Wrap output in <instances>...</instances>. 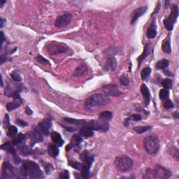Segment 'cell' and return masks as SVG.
Returning <instances> with one entry per match:
<instances>
[{
    "label": "cell",
    "instance_id": "32",
    "mask_svg": "<svg viewBox=\"0 0 179 179\" xmlns=\"http://www.w3.org/2000/svg\"><path fill=\"white\" fill-rule=\"evenodd\" d=\"M162 49L165 53H170L172 52V48H171L170 40L169 38L166 39L165 40L162 42Z\"/></svg>",
    "mask_w": 179,
    "mask_h": 179
},
{
    "label": "cell",
    "instance_id": "11",
    "mask_svg": "<svg viewBox=\"0 0 179 179\" xmlns=\"http://www.w3.org/2000/svg\"><path fill=\"white\" fill-rule=\"evenodd\" d=\"M103 90L106 95L111 96H120L123 94L122 92H120L118 90V86L115 84H109V85H104L102 88Z\"/></svg>",
    "mask_w": 179,
    "mask_h": 179
},
{
    "label": "cell",
    "instance_id": "8",
    "mask_svg": "<svg viewBox=\"0 0 179 179\" xmlns=\"http://www.w3.org/2000/svg\"><path fill=\"white\" fill-rule=\"evenodd\" d=\"M2 176L4 178H18V176L15 174V169L8 162H4L3 166H2Z\"/></svg>",
    "mask_w": 179,
    "mask_h": 179
},
{
    "label": "cell",
    "instance_id": "5",
    "mask_svg": "<svg viewBox=\"0 0 179 179\" xmlns=\"http://www.w3.org/2000/svg\"><path fill=\"white\" fill-rule=\"evenodd\" d=\"M69 47L65 44L60 42H51L46 46V50L51 55H55L60 53H64L68 51Z\"/></svg>",
    "mask_w": 179,
    "mask_h": 179
},
{
    "label": "cell",
    "instance_id": "31",
    "mask_svg": "<svg viewBox=\"0 0 179 179\" xmlns=\"http://www.w3.org/2000/svg\"><path fill=\"white\" fill-rule=\"evenodd\" d=\"M169 60L166 59H162L157 62L156 65H155V67H156L157 69H165L169 67Z\"/></svg>",
    "mask_w": 179,
    "mask_h": 179
},
{
    "label": "cell",
    "instance_id": "25",
    "mask_svg": "<svg viewBox=\"0 0 179 179\" xmlns=\"http://www.w3.org/2000/svg\"><path fill=\"white\" fill-rule=\"evenodd\" d=\"M82 141L83 139L80 134H74L72 137V140H71V143L69 144L72 146V148H78Z\"/></svg>",
    "mask_w": 179,
    "mask_h": 179
},
{
    "label": "cell",
    "instance_id": "16",
    "mask_svg": "<svg viewBox=\"0 0 179 179\" xmlns=\"http://www.w3.org/2000/svg\"><path fill=\"white\" fill-rule=\"evenodd\" d=\"M117 65H118V62H117V60L115 59V57H109V58L107 59L106 64H105L104 66V70L105 71H112L114 72L117 68Z\"/></svg>",
    "mask_w": 179,
    "mask_h": 179
},
{
    "label": "cell",
    "instance_id": "36",
    "mask_svg": "<svg viewBox=\"0 0 179 179\" xmlns=\"http://www.w3.org/2000/svg\"><path fill=\"white\" fill-rule=\"evenodd\" d=\"M173 82L169 78H165V79L162 81V85L164 87V88L166 90H169L172 88Z\"/></svg>",
    "mask_w": 179,
    "mask_h": 179
},
{
    "label": "cell",
    "instance_id": "53",
    "mask_svg": "<svg viewBox=\"0 0 179 179\" xmlns=\"http://www.w3.org/2000/svg\"><path fill=\"white\" fill-rule=\"evenodd\" d=\"M129 121H130V118H128L127 119L125 120V123H124V125H125V127H127V126H128V125H129Z\"/></svg>",
    "mask_w": 179,
    "mask_h": 179
},
{
    "label": "cell",
    "instance_id": "41",
    "mask_svg": "<svg viewBox=\"0 0 179 179\" xmlns=\"http://www.w3.org/2000/svg\"><path fill=\"white\" fill-rule=\"evenodd\" d=\"M69 165L71 167H72L76 169H78V170H81L83 167V164H81V163H79L78 162H69Z\"/></svg>",
    "mask_w": 179,
    "mask_h": 179
},
{
    "label": "cell",
    "instance_id": "55",
    "mask_svg": "<svg viewBox=\"0 0 179 179\" xmlns=\"http://www.w3.org/2000/svg\"><path fill=\"white\" fill-rule=\"evenodd\" d=\"M2 45L1 46H2V44H3V42L4 41V35L3 31H2Z\"/></svg>",
    "mask_w": 179,
    "mask_h": 179
},
{
    "label": "cell",
    "instance_id": "10",
    "mask_svg": "<svg viewBox=\"0 0 179 179\" xmlns=\"http://www.w3.org/2000/svg\"><path fill=\"white\" fill-rule=\"evenodd\" d=\"M72 15L69 13H66V14L60 15L55 22V26L57 27H63L68 25L72 20Z\"/></svg>",
    "mask_w": 179,
    "mask_h": 179
},
{
    "label": "cell",
    "instance_id": "51",
    "mask_svg": "<svg viewBox=\"0 0 179 179\" xmlns=\"http://www.w3.org/2000/svg\"><path fill=\"white\" fill-rule=\"evenodd\" d=\"M160 9V2H158V5H157V8L156 7V9H155V10H154L153 14H157V13H158V11H159Z\"/></svg>",
    "mask_w": 179,
    "mask_h": 179
},
{
    "label": "cell",
    "instance_id": "20",
    "mask_svg": "<svg viewBox=\"0 0 179 179\" xmlns=\"http://www.w3.org/2000/svg\"><path fill=\"white\" fill-rule=\"evenodd\" d=\"M51 137L52 142L58 147H61L64 144V140H63L62 136H60V134L58 132L52 131L51 134Z\"/></svg>",
    "mask_w": 179,
    "mask_h": 179
},
{
    "label": "cell",
    "instance_id": "6",
    "mask_svg": "<svg viewBox=\"0 0 179 179\" xmlns=\"http://www.w3.org/2000/svg\"><path fill=\"white\" fill-rule=\"evenodd\" d=\"M178 16V6L176 4H173L172 7V10H171V14L169 16L165 18L163 21L164 23V27L167 30L171 31L173 30L174 23L177 20Z\"/></svg>",
    "mask_w": 179,
    "mask_h": 179
},
{
    "label": "cell",
    "instance_id": "2",
    "mask_svg": "<svg viewBox=\"0 0 179 179\" xmlns=\"http://www.w3.org/2000/svg\"><path fill=\"white\" fill-rule=\"evenodd\" d=\"M21 174L24 176H28L31 178H40L44 177V173L39 166L32 161H26L22 166L20 170Z\"/></svg>",
    "mask_w": 179,
    "mask_h": 179
},
{
    "label": "cell",
    "instance_id": "33",
    "mask_svg": "<svg viewBox=\"0 0 179 179\" xmlns=\"http://www.w3.org/2000/svg\"><path fill=\"white\" fill-rule=\"evenodd\" d=\"M150 129H151V126H136V127H134L133 128V130L135 131L136 133L141 134L146 132L147 131H148Z\"/></svg>",
    "mask_w": 179,
    "mask_h": 179
},
{
    "label": "cell",
    "instance_id": "21",
    "mask_svg": "<svg viewBox=\"0 0 179 179\" xmlns=\"http://www.w3.org/2000/svg\"><path fill=\"white\" fill-rule=\"evenodd\" d=\"M150 51H151V44L148 43L146 45V46H145L144 50L143 52H142V54L137 58L138 63H139V67L141 65L142 61H143L144 59H146L147 56H148V55L150 54Z\"/></svg>",
    "mask_w": 179,
    "mask_h": 179
},
{
    "label": "cell",
    "instance_id": "26",
    "mask_svg": "<svg viewBox=\"0 0 179 179\" xmlns=\"http://www.w3.org/2000/svg\"><path fill=\"white\" fill-rule=\"evenodd\" d=\"M156 25H155V22L150 26V27L148 28L146 31V36L148 39H153L155 37V36L157 35V30H156Z\"/></svg>",
    "mask_w": 179,
    "mask_h": 179
},
{
    "label": "cell",
    "instance_id": "34",
    "mask_svg": "<svg viewBox=\"0 0 179 179\" xmlns=\"http://www.w3.org/2000/svg\"><path fill=\"white\" fill-rule=\"evenodd\" d=\"M18 129L15 126H10L7 130V136L9 137H14L17 135Z\"/></svg>",
    "mask_w": 179,
    "mask_h": 179
},
{
    "label": "cell",
    "instance_id": "17",
    "mask_svg": "<svg viewBox=\"0 0 179 179\" xmlns=\"http://www.w3.org/2000/svg\"><path fill=\"white\" fill-rule=\"evenodd\" d=\"M81 159L83 160V165L86 166V167L90 168L92 164L94 162V158L91 156L88 153V152L86 151H84L82 154L81 155Z\"/></svg>",
    "mask_w": 179,
    "mask_h": 179
},
{
    "label": "cell",
    "instance_id": "22",
    "mask_svg": "<svg viewBox=\"0 0 179 179\" xmlns=\"http://www.w3.org/2000/svg\"><path fill=\"white\" fill-rule=\"evenodd\" d=\"M87 72H88V67L85 65H81L73 72V76H75V77H78V76L86 74Z\"/></svg>",
    "mask_w": 179,
    "mask_h": 179
},
{
    "label": "cell",
    "instance_id": "40",
    "mask_svg": "<svg viewBox=\"0 0 179 179\" xmlns=\"http://www.w3.org/2000/svg\"><path fill=\"white\" fill-rule=\"evenodd\" d=\"M130 80L127 76H122L120 78V83L121 84V85L127 86L129 85V84H130Z\"/></svg>",
    "mask_w": 179,
    "mask_h": 179
},
{
    "label": "cell",
    "instance_id": "47",
    "mask_svg": "<svg viewBox=\"0 0 179 179\" xmlns=\"http://www.w3.org/2000/svg\"><path fill=\"white\" fill-rule=\"evenodd\" d=\"M16 123L18 125H19L21 127H26V126H27V123L25 122V121H23L20 119H17L16 120Z\"/></svg>",
    "mask_w": 179,
    "mask_h": 179
},
{
    "label": "cell",
    "instance_id": "38",
    "mask_svg": "<svg viewBox=\"0 0 179 179\" xmlns=\"http://www.w3.org/2000/svg\"><path fill=\"white\" fill-rule=\"evenodd\" d=\"M90 168L86 167V166L83 164V167L81 169V176L84 178H88L90 176Z\"/></svg>",
    "mask_w": 179,
    "mask_h": 179
},
{
    "label": "cell",
    "instance_id": "52",
    "mask_svg": "<svg viewBox=\"0 0 179 179\" xmlns=\"http://www.w3.org/2000/svg\"><path fill=\"white\" fill-rule=\"evenodd\" d=\"M172 115H173V118H176V119H178V111H176V112H174L173 113V114H172Z\"/></svg>",
    "mask_w": 179,
    "mask_h": 179
},
{
    "label": "cell",
    "instance_id": "30",
    "mask_svg": "<svg viewBox=\"0 0 179 179\" xmlns=\"http://www.w3.org/2000/svg\"><path fill=\"white\" fill-rule=\"evenodd\" d=\"M26 139V135L24 134H19L17 136L13 139L12 144L14 146H20V145L23 143V141H25Z\"/></svg>",
    "mask_w": 179,
    "mask_h": 179
},
{
    "label": "cell",
    "instance_id": "37",
    "mask_svg": "<svg viewBox=\"0 0 179 179\" xmlns=\"http://www.w3.org/2000/svg\"><path fill=\"white\" fill-rule=\"evenodd\" d=\"M160 99L161 100H165L169 97V90L166 89H162L160 90L159 93Z\"/></svg>",
    "mask_w": 179,
    "mask_h": 179
},
{
    "label": "cell",
    "instance_id": "12",
    "mask_svg": "<svg viewBox=\"0 0 179 179\" xmlns=\"http://www.w3.org/2000/svg\"><path fill=\"white\" fill-rule=\"evenodd\" d=\"M41 133L42 132L39 129L35 128V130L33 131H31L27 134L28 136L31 140V144H35L36 143H38V142H41L44 140V138L41 135Z\"/></svg>",
    "mask_w": 179,
    "mask_h": 179
},
{
    "label": "cell",
    "instance_id": "42",
    "mask_svg": "<svg viewBox=\"0 0 179 179\" xmlns=\"http://www.w3.org/2000/svg\"><path fill=\"white\" fill-rule=\"evenodd\" d=\"M164 107L166 109H170L174 107V104H173V102L170 99H167L164 102Z\"/></svg>",
    "mask_w": 179,
    "mask_h": 179
},
{
    "label": "cell",
    "instance_id": "43",
    "mask_svg": "<svg viewBox=\"0 0 179 179\" xmlns=\"http://www.w3.org/2000/svg\"><path fill=\"white\" fill-rule=\"evenodd\" d=\"M36 61L39 63H41V64H42V65H46L49 64L48 60H47L46 59H45L44 57L41 56V55H38V56L36 57Z\"/></svg>",
    "mask_w": 179,
    "mask_h": 179
},
{
    "label": "cell",
    "instance_id": "49",
    "mask_svg": "<svg viewBox=\"0 0 179 179\" xmlns=\"http://www.w3.org/2000/svg\"><path fill=\"white\" fill-rule=\"evenodd\" d=\"M4 123V124H6V125H8L9 124V116L8 114H6V115H5Z\"/></svg>",
    "mask_w": 179,
    "mask_h": 179
},
{
    "label": "cell",
    "instance_id": "35",
    "mask_svg": "<svg viewBox=\"0 0 179 179\" xmlns=\"http://www.w3.org/2000/svg\"><path fill=\"white\" fill-rule=\"evenodd\" d=\"M152 72L151 69L150 67H146L144 68V69L141 71V77L143 80H146L147 78L151 74V73Z\"/></svg>",
    "mask_w": 179,
    "mask_h": 179
},
{
    "label": "cell",
    "instance_id": "46",
    "mask_svg": "<svg viewBox=\"0 0 179 179\" xmlns=\"http://www.w3.org/2000/svg\"><path fill=\"white\" fill-rule=\"evenodd\" d=\"M130 120H133L134 121H139L142 120V117L139 114H133L130 117Z\"/></svg>",
    "mask_w": 179,
    "mask_h": 179
},
{
    "label": "cell",
    "instance_id": "44",
    "mask_svg": "<svg viewBox=\"0 0 179 179\" xmlns=\"http://www.w3.org/2000/svg\"><path fill=\"white\" fill-rule=\"evenodd\" d=\"M169 152L173 157H175L176 160H178V151L177 149L175 148H171L169 149Z\"/></svg>",
    "mask_w": 179,
    "mask_h": 179
},
{
    "label": "cell",
    "instance_id": "14",
    "mask_svg": "<svg viewBox=\"0 0 179 179\" xmlns=\"http://www.w3.org/2000/svg\"><path fill=\"white\" fill-rule=\"evenodd\" d=\"M147 9H148V7L147 6H141L134 10L132 13V15H131V24L135 23L136 21L139 18L141 17L142 15L146 14Z\"/></svg>",
    "mask_w": 179,
    "mask_h": 179
},
{
    "label": "cell",
    "instance_id": "27",
    "mask_svg": "<svg viewBox=\"0 0 179 179\" xmlns=\"http://www.w3.org/2000/svg\"><path fill=\"white\" fill-rule=\"evenodd\" d=\"M64 121L65 122L66 124L76 125H85L87 123V121L85 120L72 119V118H65Z\"/></svg>",
    "mask_w": 179,
    "mask_h": 179
},
{
    "label": "cell",
    "instance_id": "29",
    "mask_svg": "<svg viewBox=\"0 0 179 179\" xmlns=\"http://www.w3.org/2000/svg\"><path fill=\"white\" fill-rule=\"evenodd\" d=\"M18 151H19L21 155H25V156L32 154L31 149L28 146H26V145H20V146H18Z\"/></svg>",
    "mask_w": 179,
    "mask_h": 179
},
{
    "label": "cell",
    "instance_id": "54",
    "mask_svg": "<svg viewBox=\"0 0 179 179\" xmlns=\"http://www.w3.org/2000/svg\"><path fill=\"white\" fill-rule=\"evenodd\" d=\"M6 3V1H3V0H1L0 1V6H1V8L4 6V4Z\"/></svg>",
    "mask_w": 179,
    "mask_h": 179
},
{
    "label": "cell",
    "instance_id": "28",
    "mask_svg": "<svg viewBox=\"0 0 179 179\" xmlns=\"http://www.w3.org/2000/svg\"><path fill=\"white\" fill-rule=\"evenodd\" d=\"M99 120L107 122V121H109L112 119L113 114L112 112L109 111V110H105V111H102L100 113L99 115Z\"/></svg>",
    "mask_w": 179,
    "mask_h": 179
},
{
    "label": "cell",
    "instance_id": "18",
    "mask_svg": "<svg viewBox=\"0 0 179 179\" xmlns=\"http://www.w3.org/2000/svg\"><path fill=\"white\" fill-rule=\"evenodd\" d=\"M79 134L83 137H90L94 135V130L90 126L85 125L81 128Z\"/></svg>",
    "mask_w": 179,
    "mask_h": 179
},
{
    "label": "cell",
    "instance_id": "3",
    "mask_svg": "<svg viewBox=\"0 0 179 179\" xmlns=\"http://www.w3.org/2000/svg\"><path fill=\"white\" fill-rule=\"evenodd\" d=\"M144 146L146 151L150 155H155L159 151L160 144L158 137L154 134H149L144 138Z\"/></svg>",
    "mask_w": 179,
    "mask_h": 179
},
{
    "label": "cell",
    "instance_id": "45",
    "mask_svg": "<svg viewBox=\"0 0 179 179\" xmlns=\"http://www.w3.org/2000/svg\"><path fill=\"white\" fill-rule=\"evenodd\" d=\"M60 178H65V179H67L69 178V172L67 170H64L62 172L60 173Z\"/></svg>",
    "mask_w": 179,
    "mask_h": 179
},
{
    "label": "cell",
    "instance_id": "13",
    "mask_svg": "<svg viewBox=\"0 0 179 179\" xmlns=\"http://www.w3.org/2000/svg\"><path fill=\"white\" fill-rule=\"evenodd\" d=\"M2 149H4L6 151L9 152V153L13 155L15 163H16V164H19L20 162V159L19 158V157H18V155H16V151H15L14 147L13 146V144H11L10 143H9V142H7V143L2 145Z\"/></svg>",
    "mask_w": 179,
    "mask_h": 179
},
{
    "label": "cell",
    "instance_id": "7",
    "mask_svg": "<svg viewBox=\"0 0 179 179\" xmlns=\"http://www.w3.org/2000/svg\"><path fill=\"white\" fill-rule=\"evenodd\" d=\"M90 127L94 131H109V125L107 122H105L103 120H91L90 122H87L86 124Z\"/></svg>",
    "mask_w": 179,
    "mask_h": 179
},
{
    "label": "cell",
    "instance_id": "1",
    "mask_svg": "<svg viewBox=\"0 0 179 179\" xmlns=\"http://www.w3.org/2000/svg\"><path fill=\"white\" fill-rule=\"evenodd\" d=\"M110 101L109 97L106 94H95L86 99L84 106L87 110L91 111L94 109L106 106Z\"/></svg>",
    "mask_w": 179,
    "mask_h": 179
},
{
    "label": "cell",
    "instance_id": "19",
    "mask_svg": "<svg viewBox=\"0 0 179 179\" xmlns=\"http://www.w3.org/2000/svg\"><path fill=\"white\" fill-rule=\"evenodd\" d=\"M141 92L145 99V104L146 106H148L151 101V93H150L148 88L145 84H142L141 86Z\"/></svg>",
    "mask_w": 179,
    "mask_h": 179
},
{
    "label": "cell",
    "instance_id": "39",
    "mask_svg": "<svg viewBox=\"0 0 179 179\" xmlns=\"http://www.w3.org/2000/svg\"><path fill=\"white\" fill-rule=\"evenodd\" d=\"M10 76L13 78V80L15 81V82H20L22 81V78H21V76L19 73V72H17V71H14L11 73Z\"/></svg>",
    "mask_w": 179,
    "mask_h": 179
},
{
    "label": "cell",
    "instance_id": "15",
    "mask_svg": "<svg viewBox=\"0 0 179 179\" xmlns=\"http://www.w3.org/2000/svg\"><path fill=\"white\" fill-rule=\"evenodd\" d=\"M38 127L42 134L48 136L50 133V128L51 127V120L50 119L44 120L39 123Z\"/></svg>",
    "mask_w": 179,
    "mask_h": 179
},
{
    "label": "cell",
    "instance_id": "23",
    "mask_svg": "<svg viewBox=\"0 0 179 179\" xmlns=\"http://www.w3.org/2000/svg\"><path fill=\"white\" fill-rule=\"evenodd\" d=\"M59 148L57 145L50 144L48 147V152L49 155H51L52 157H56L59 154Z\"/></svg>",
    "mask_w": 179,
    "mask_h": 179
},
{
    "label": "cell",
    "instance_id": "48",
    "mask_svg": "<svg viewBox=\"0 0 179 179\" xmlns=\"http://www.w3.org/2000/svg\"><path fill=\"white\" fill-rule=\"evenodd\" d=\"M52 170V166L50 164H47L46 166V171L48 174H49L50 172H51V171Z\"/></svg>",
    "mask_w": 179,
    "mask_h": 179
},
{
    "label": "cell",
    "instance_id": "9",
    "mask_svg": "<svg viewBox=\"0 0 179 179\" xmlns=\"http://www.w3.org/2000/svg\"><path fill=\"white\" fill-rule=\"evenodd\" d=\"M152 176L155 178H168L172 176V172L161 166H157L156 168L152 170Z\"/></svg>",
    "mask_w": 179,
    "mask_h": 179
},
{
    "label": "cell",
    "instance_id": "4",
    "mask_svg": "<svg viewBox=\"0 0 179 179\" xmlns=\"http://www.w3.org/2000/svg\"><path fill=\"white\" fill-rule=\"evenodd\" d=\"M115 165L118 170L121 172H127L132 169L134 162L130 157L126 155H120L115 160Z\"/></svg>",
    "mask_w": 179,
    "mask_h": 179
},
{
    "label": "cell",
    "instance_id": "24",
    "mask_svg": "<svg viewBox=\"0 0 179 179\" xmlns=\"http://www.w3.org/2000/svg\"><path fill=\"white\" fill-rule=\"evenodd\" d=\"M23 103L22 99H15L14 102H9L6 105V109L8 111H11V110H14L17 108L19 107Z\"/></svg>",
    "mask_w": 179,
    "mask_h": 179
},
{
    "label": "cell",
    "instance_id": "50",
    "mask_svg": "<svg viewBox=\"0 0 179 179\" xmlns=\"http://www.w3.org/2000/svg\"><path fill=\"white\" fill-rule=\"evenodd\" d=\"M25 112H26V114H27V115H31V114H32V110H31L30 109V108L28 107V106L26 107Z\"/></svg>",
    "mask_w": 179,
    "mask_h": 179
}]
</instances>
